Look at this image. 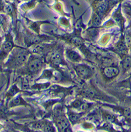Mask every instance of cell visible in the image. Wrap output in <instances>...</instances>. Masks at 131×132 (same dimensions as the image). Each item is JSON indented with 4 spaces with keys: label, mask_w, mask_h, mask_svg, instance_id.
Segmentation results:
<instances>
[{
    "label": "cell",
    "mask_w": 131,
    "mask_h": 132,
    "mask_svg": "<svg viewBox=\"0 0 131 132\" xmlns=\"http://www.w3.org/2000/svg\"><path fill=\"white\" fill-rule=\"evenodd\" d=\"M44 129H45V131H53L54 130V128L52 125H46Z\"/></svg>",
    "instance_id": "17"
},
{
    "label": "cell",
    "mask_w": 131,
    "mask_h": 132,
    "mask_svg": "<svg viewBox=\"0 0 131 132\" xmlns=\"http://www.w3.org/2000/svg\"><path fill=\"white\" fill-rule=\"evenodd\" d=\"M100 23V18L99 17V16H97L96 18L95 19V24L96 25H97V24H99Z\"/></svg>",
    "instance_id": "21"
},
{
    "label": "cell",
    "mask_w": 131,
    "mask_h": 132,
    "mask_svg": "<svg viewBox=\"0 0 131 132\" xmlns=\"http://www.w3.org/2000/svg\"><path fill=\"white\" fill-rule=\"evenodd\" d=\"M81 105V102L79 100L75 101L73 104V107H74L75 108H79V107H80Z\"/></svg>",
    "instance_id": "16"
},
{
    "label": "cell",
    "mask_w": 131,
    "mask_h": 132,
    "mask_svg": "<svg viewBox=\"0 0 131 132\" xmlns=\"http://www.w3.org/2000/svg\"><path fill=\"white\" fill-rule=\"evenodd\" d=\"M19 103H20V99L19 98H16L13 101V103H15V104H17Z\"/></svg>",
    "instance_id": "24"
},
{
    "label": "cell",
    "mask_w": 131,
    "mask_h": 132,
    "mask_svg": "<svg viewBox=\"0 0 131 132\" xmlns=\"http://www.w3.org/2000/svg\"><path fill=\"white\" fill-rule=\"evenodd\" d=\"M69 117L71 121H72V122H76L79 118V115L76 114H72L69 115Z\"/></svg>",
    "instance_id": "10"
},
{
    "label": "cell",
    "mask_w": 131,
    "mask_h": 132,
    "mask_svg": "<svg viewBox=\"0 0 131 132\" xmlns=\"http://www.w3.org/2000/svg\"><path fill=\"white\" fill-rule=\"evenodd\" d=\"M42 63L39 59H35L32 60L29 64V68L30 71L33 72H35L39 71L42 67Z\"/></svg>",
    "instance_id": "3"
},
{
    "label": "cell",
    "mask_w": 131,
    "mask_h": 132,
    "mask_svg": "<svg viewBox=\"0 0 131 132\" xmlns=\"http://www.w3.org/2000/svg\"><path fill=\"white\" fill-rule=\"evenodd\" d=\"M0 27H1V26H0Z\"/></svg>",
    "instance_id": "26"
},
{
    "label": "cell",
    "mask_w": 131,
    "mask_h": 132,
    "mask_svg": "<svg viewBox=\"0 0 131 132\" xmlns=\"http://www.w3.org/2000/svg\"><path fill=\"white\" fill-rule=\"evenodd\" d=\"M73 43L77 46H79L81 45V41L77 38H75L73 40Z\"/></svg>",
    "instance_id": "13"
},
{
    "label": "cell",
    "mask_w": 131,
    "mask_h": 132,
    "mask_svg": "<svg viewBox=\"0 0 131 132\" xmlns=\"http://www.w3.org/2000/svg\"><path fill=\"white\" fill-rule=\"evenodd\" d=\"M107 120L110 122H113L114 120V118L112 115H108L107 116Z\"/></svg>",
    "instance_id": "19"
},
{
    "label": "cell",
    "mask_w": 131,
    "mask_h": 132,
    "mask_svg": "<svg viewBox=\"0 0 131 132\" xmlns=\"http://www.w3.org/2000/svg\"><path fill=\"white\" fill-rule=\"evenodd\" d=\"M28 54L25 52H21L16 58V61L18 64H22L26 61L27 59Z\"/></svg>",
    "instance_id": "4"
},
{
    "label": "cell",
    "mask_w": 131,
    "mask_h": 132,
    "mask_svg": "<svg viewBox=\"0 0 131 132\" xmlns=\"http://www.w3.org/2000/svg\"><path fill=\"white\" fill-rule=\"evenodd\" d=\"M51 60L53 64H58L61 61L60 56L58 53H54L51 58Z\"/></svg>",
    "instance_id": "8"
},
{
    "label": "cell",
    "mask_w": 131,
    "mask_h": 132,
    "mask_svg": "<svg viewBox=\"0 0 131 132\" xmlns=\"http://www.w3.org/2000/svg\"><path fill=\"white\" fill-rule=\"evenodd\" d=\"M119 70L118 68L113 67H108L105 68L103 70L104 75L107 77V78H113L116 77L119 74Z\"/></svg>",
    "instance_id": "1"
},
{
    "label": "cell",
    "mask_w": 131,
    "mask_h": 132,
    "mask_svg": "<svg viewBox=\"0 0 131 132\" xmlns=\"http://www.w3.org/2000/svg\"><path fill=\"white\" fill-rule=\"evenodd\" d=\"M69 125V122L65 118H61L58 121V126L60 128L61 130H64V129H67Z\"/></svg>",
    "instance_id": "5"
},
{
    "label": "cell",
    "mask_w": 131,
    "mask_h": 132,
    "mask_svg": "<svg viewBox=\"0 0 131 132\" xmlns=\"http://www.w3.org/2000/svg\"><path fill=\"white\" fill-rule=\"evenodd\" d=\"M43 126V124L42 122H38L34 125L35 128L36 129H41Z\"/></svg>",
    "instance_id": "18"
},
{
    "label": "cell",
    "mask_w": 131,
    "mask_h": 132,
    "mask_svg": "<svg viewBox=\"0 0 131 132\" xmlns=\"http://www.w3.org/2000/svg\"><path fill=\"white\" fill-rule=\"evenodd\" d=\"M119 49L120 51H124L125 49V45L123 44H121L119 45Z\"/></svg>",
    "instance_id": "22"
},
{
    "label": "cell",
    "mask_w": 131,
    "mask_h": 132,
    "mask_svg": "<svg viewBox=\"0 0 131 132\" xmlns=\"http://www.w3.org/2000/svg\"><path fill=\"white\" fill-rule=\"evenodd\" d=\"M85 94L87 97H92L94 95V93L91 91V90H86L85 91Z\"/></svg>",
    "instance_id": "15"
},
{
    "label": "cell",
    "mask_w": 131,
    "mask_h": 132,
    "mask_svg": "<svg viewBox=\"0 0 131 132\" xmlns=\"http://www.w3.org/2000/svg\"><path fill=\"white\" fill-rule=\"evenodd\" d=\"M122 65L123 67L125 70L131 67V57H127L125 58V59L123 61Z\"/></svg>",
    "instance_id": "7"
},
{
    "label": "cell",
    "mask_w": 131,
    "mask_h": 132,
    "mask_svg": "<svg viewBox=\"0 0 131 132\" xmlns=\"http://www.w3.org/2000/svg\"><path fill=\"white\" fill-rule=\"evenodd\" d=\"M13 47V45L11 42H7L4 44L3 46V49L6 52H9L11 50V49Z\"/></svg>",
    "instance_id": "9"
},
{
    "label": "cell",
    "mask_w": 131,
    "mask_h": 132,
    "mask_svg": "<svg viewBox=\"0 0 131 132\" xmlns=\"http://www.w3.org/2000/svg\"><path fill=\"white\" fill-rule=\"evenodd\" d=\"M106 8H107V6H106V5L105 4H102L101 5L99 8V11L101 13L103 12L106 10Z\"/></svg>",
    "instance_id": "14"
},
{
    "label": "cell",
    "mask_w": 131,
    "mask_h": 132,
    "mask_svg": "<svg viewBox=\"0 0 131 132\" xmlns=\"http://www.w3.org/2000/svg\"><path fill=\"white\" fill-rule=\"evenodd\" d=\"M6 11H7L8 13H10L12 11V9L11 7L10 6H9L6 7Z\"/></svg>",
    "instance_id": "23"
},
{
    "label": "cell",
    "mask_w": 131,
    "mask_h": 132,
    "mask_svg": "<svg viewBox=\"0 0 131 132\" xmlns=\"http://www.w3.org/2000/svg\"><path fill=\"white\" fill-rule=\"evenodd\" d=\"M68 57H69L71 60L75 62L79 61V60H80L81 59L80 55H79L77 52L73 51H71L68 52Z\"/></svg>",
    "instance_id": "6"
},
{
    "label": "cell",
    "mask_w": 131,
    "mask_h": 132,
    "mask_svg": "<svg viewBox=\"0 0 131 132\" xmlns=\"http://www.w3.org/2000/svg\"><path fill=\"white\" fill-rule=\"evenodd\" d=\"M125 42L128 47H131V36L127 35L125 37Z\"/></svg>",
    "instance_id": "11"
},
{
    "label": "cell",
    "mask_w": 131,
    "mask_h": 132,
    "mask_svg": "<svg viewBox=\"0 0 131 132\" xmlns=\"http://www.w3.org/2000/svg\"><path fill=\"white\" fill-rule=\"evenodd\" d=\"M88 107H89L88 104L84 103V104H81L80 106V108L81 110H83V111H85V110H86V109L88 108Z\"/></svg>",
    "instance_id": "20"
},
{
    "label": "cell",
    "mask_w": 131,
    "mask_h": 132,
    "mask_svg": "<svg viewBox=\"0 0 131 132\" xmlns=\"http://www.w3.org/2000/svg\"><path fill=\"white\" fill-rule=\"evenodd\" d=\"M0 41H1V38H0Z\"/></svg>",
    "instance_id": "25"
},
{
    "label": "cell",
    "mask_w": 131,
    "mask_h": 132,
    "mask_svg": "<svg viewBox=\"0 0 131 132\" xmlns=\"http://www.w3.org/2000/svg\"><path fill=\"white\" fill-rule=\"evenodd\" d=\"M75 70L78 75L81 78H86L89 75L90 71L88 68L83 65H79L76 66Z\"/></svg>",
    "instance_id": "2"
},
{
    "label": "cell",
    "mask_w": 131,
    "mask_h": 132,
    "mask_svg": "<svg viewBox=\"0 0 131 132\" xmlns=\"http://www.w3.org/2000/svg\"><path fill=\"white\" fill-rule=\"evenodd\" d=\"M124 115L127 117L131 118V108H127L126 109H125L124 111Z\"/></svg>",
    "instance_id": "12"
}]
</instances>
